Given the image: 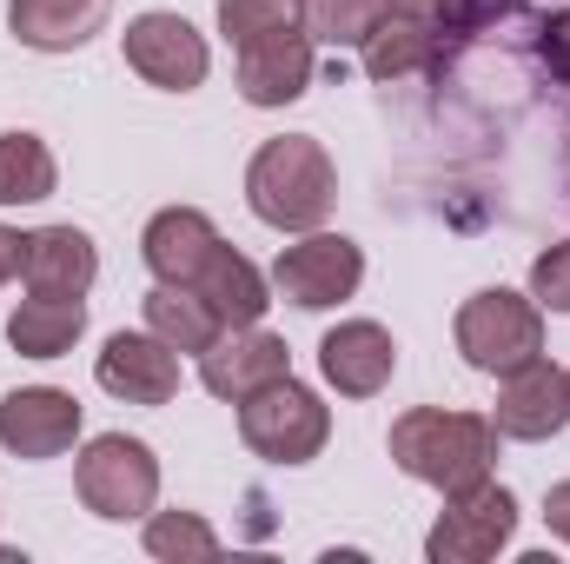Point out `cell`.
Instances as JSON below:
<instances>
[{
    "mask_svg": "<svg viewBox=\"0 0 570 564\" xmlns=\"http://www.w3.org/2000/svg\"><path fill=\"white\" fill-rule=\"evenodd\" d=\"M392 366H399V346H392V332L372 325V319H345V325H332V332L318 339V372H325V386H338L345 399L385 392V386H392Z\"/></svg>",
    "mask_w": 570,
    "mask_h": 564,
    "instance_id": "cell-12",
    "label": "cell"
},
{
    "mask_svg": "<svg viewBox=\"0 0 570 564\" xmlns=\"http://www.w3.org/2000/svg\"><path fill=\"white\" fill-rule=\"evenodd\" d=\"M358 280H365V253L345 233H312V240L285 246L279 260H273V285L292 305H305V312H325V305L352 299Z\"/></svg>",
    "mask_w": 570,
    "mask_h": 564,
    "instance_id": "cell-7",
    "label": "cell"
},
{
    "mask_svg": "<svg viewBox=\"0 0 570 564\" xmlns=\"http://www.w3.org/2000/svg\"><path fill=\"white\" fill-rule=\"evenodd\" d=\"M458 352H464L478 372L504 379V372H518V366H531V359L544 352V319H538L531 299L491 285V292L464 299V312H458Z\"/></svg>",
    "mask_w": 570,
    "mask_h": 564,
    "instance_id": "cell-4",
    "label": "cell"
},
{
    "mask_svg": "<svg viewBox=\"0 0 570 564\" xmlns=\"http://www.w3.org/2000/svg\"><path fill=\"white\" fill-rule=\"evenodd\" d=\"M392 458H399V471H412L419 485H438L451 498V492L484 485V471L498 458V425L478 419V412L419 406V412H405L392 425Z\"/></svg>",
    "mask_w": 570,
    "mask_h": 564,
    "instance_id": "cell-1",
    "label": "cell"
},
{
    "mask_svg": "<svg viewBox=\"0 0 570 564\" xmlns=\"http://www.w3.org/2000/svg\"><path fill=\"white\" fill-rule=\"evenodd\" d=\"M292 372V352H285V339L273 332H259V325H226L206 352H199V379H206V392L213 399H253L259 386H273Z\"/></svg>",
    "mask_w": 570,
    "mask_h": 564,
    "instance_id": "cell-9",
    "label": "cell"
},
{
    "mask_svg": "<svg viewBox=\"0 0 570 564\" xmlns=\"http://www.w3.org/2000/svg\"><path fill=\"white\" fill-rule=\"evenodd\" d=\"M100 386L127 406H166L179 392V352L159 332H114L100 352Z\"/></svg>",
    "mask_w": 570,
    "mask_h": 564,
    "instance_id": "cell-11",
    "label": "cell"
},
{
    "mask_svg": "<svg viewBox=\"0 0 570 564\" xmlns=\"http://www.w3.org/2000/svg\"><path fill=\"white\" fill-rule=\"evenodd\" d=\"M73 485H80V505L94 518H146L153 498H159V458L146 451L140 438L107 431V438H94L80 451Z\"/></svg>",
    "mask_w": 570,
    "mask_h": 564,
    "instance_id": "cell-5",
    "label": "cell"
},
{
    "mask_svg": "<svg viewBox=\"0 0 570 564\" xmlns=\"http://www.w3.org/2000/svg\"><path fill=\"white\" fill-rule=\"evenodd\" d=\"M206 60H213L206 40L179 13H140L127 27V67L153 87H166V94H193L206 80Z\"/></svg>",
    "mask_w": 570,
    "mask_h": 564,
    "instance_id": "cell-8",
    "label": "cell"
},
{
    "mask_svg": "<svg viewBox=\"0 0 570 564\" xmlns=\"http://www.w3.org/2000/svg\"><path fill=\"white\" fill-rule=\"evenodd\" d=\"M491 425H498L504 438H551V431H564L570 425V372L551 366L544 352H538L531 366L504 372Z\"/></svg>",
    "mask_w": 570,
    "mask_h": 564,
    "instance_id": "cell-10",
    "label": "cell"
},
{
    "mask_svg": "<svg viewBox=\"0 0 570 564\" xmlns=\"http://www.w3.org/2000/svg\"><path fill=\"white\" fill-rule=\"evenodd\" d=\"M385 7H399V13H425V20L444 27V33H478L491 13H504V0H385Z\"/></svg>",
    "mask_w": 570,
    "mask_h": 564,
    "instance_id": "cell-26",
    "label": "cell"
},
{
    "mask_svg": "<svg viewBox=\"0 0 570 564\" xmlns=\"http://www.w3.org/2000/svg\"><path fill=\"white\" fill-rule=\"evenodd\" d=\"M538 60H544V67L570 87V7H564V13H551V20L538 27Z\"/></svg>",
    "mask_w": 570,
    "mask_h": 564,
    "instance_id": "cell-28",
    "label": "cell"
},
{
    "mask_svg": "<svg viewBox=\"0 0 570 564\" xmlns=\"http://www.w3.org/2000/svg\"><path fill=\"white\" fill-rule=\"evenodd\" d=\"M325 431H332V412L318 406V392H305L292 372L259 386L253 399H239V438L273 458V465H305L325 451Z\"/></svg>",
    "mask_w": 570,
    "mask_h": 564,
    "instance_id": "cell-3",
    "label": "cell"
},
{
    "mask_svg": "<svg viewBox=\"0 0 570 564\" xmlns=\"http://www.w3.org/2000/svg\"><path fill=\"white\" fill-rule=\"evenodd\" d=\"M305 87H312V33L305 27H285V33L239 47V94L253 107H285Z\"/></svg>",
    "mask_w": 570,
    "mask_h": 564,
    "instance_id": "cell-14",
    "label": "cell"
},
{
    "mask_svg": "<svg viewBox=\"0 0 570 564\" xmlns=\"http://www.w3.org/2000/svg\"><path fill=\"white\" fill-rule=\"evenodd\" d=\"M107 13H114V0H7L13 40L33 47V54H73V47H87L107 27Z\"/></svg>",
    "mask_w": 570,
    "mask_h": 564,
    "instance_id": "cell-15",
    "label": "cell"
},
{
    "mask_svg": "<svg viewBox=\"0 0 570 564\" xmlns=\"http://www.w3.org/2000/svg\"><path fill=\"white\" fill-rule=\"evenodd\" d=\"M438 60H444V27L425 20V13L385 7V20L365 40V74L372 80H412V74H431Z\"/></svg>",
    "mask_w": 570,
    "mask_h": 564,
    "instance_id": "cell-16",
    "label": "cell"
},
{
    "mask_svg": "<svg viewBox=\"0 0 570 564\" xmlns=\"http://www.w3.org/2000/svg\"><path fill=\"white\" fill-rule=\"evenodd\" d=\"M385 20V0H305V33L325 47H365Z\"/></svg>",
    "mask_w": 570,
    "mask_h": 564,
    "instance_id": "cell-23",
    "label": "cell"
},
{
    "mask_svg": "<svg viewBox=\"0 0 570 564\" xmlns=\"http://www.w3.org/2000/svg\"><path fill=\"white\" fill-rule=\"evenodd\" d=\"M213 246H219V233H213V220H206L199 206H166V213H153V226H146V240H140L153 280H166V285H193V273L206 266Z\"/></svg>",
    "mask_w": 570,
    "mask_h": 564,
    "instance_id": "cell-18",
    "label": "cell"
},
{
    "mask_svg": "<svg viewBox=\"0 0 570 564\" xmlns=\"http://www.w3.org/2000/svg\"><path fill=\"white\" fill-rule=\"evenodd\" d=\"M332 193H338V173L312 134L266 140L246 166V206L279 233H312L332 213Z\"/></svg>",
    "mask_w": 570,
    "mask_h": 564,
    "instance_id": "cell-2",
    "label": "cell"
},
{
    "mask_svg": "<svg viewBox=\"0 0 570 564\" xmlns=\"http://www.w3.org/2000/svg\"><path fill=\"white\" fill-rule=\"evenodd\" d=\"M80 332H87V299H60V292H33L7 319V339L20 359H60V352H73Z\"/></svg>",
    "mask_w": 570,
    "mask_h": 564,
    "instance_id": "cell-20",
    "label": "cell"
},
{
    "mask_svg": "<svg viewBox=\"0 0 570 564\" xmlns=\"http://www.w3.org/2000/svg\"><path fill=\"white\" fill-rule=\"evenodd\" d=\"M20 273H27L33 292L87 299V285H94V273H100V253H94V240H87L80 226H40V233H27Z\"/></svg>",
    "mask_w": 570,
    "mask_h": 564,
    "instance_id": "cell-17",
    "label": "cell"
},
{
    "mask_svg": "<svg viewBox=\"0 0 570 564\" xmlns=\"http://www.w3.org/2000/svg\"><path fill=\"white\" fill-rule=\"evenodd\" d=\"M73 438H80V406H73V392H53V386L7 392V406H0V445H7L13 458H60Z\"/></svg>",
    "mask_w": 570,
    "mask_h": 564,
    "instance_id": "cell-13",
    "label": "cell"
},
{
    "mask_svg": "<svg viewBox=\"0 0 570 564\" xmlns=\"http://www.w3.org/2000/svg\"><path fill=\"white\" fill-rule=\"evenodd\" d=\"M20 260H27V240H20L13 226H0V285L20 273Z\"/></svg>",
    "mask_w": 570,
    "mask_h": 564,
    "instance_id": "cell-30",
    "label": "cell"
},
{
    "mask_svg": "<svg viewBox=\"0 0 570 564\" xmlns=\"http://www.w3.org/2000/svg\"><path fill=\"white\" fill-rule=\"evenodd\" d=\"M146 332H159L173 352H206L226 325H219V312L193 292V285H153L146 292Z\"/></svg>",
    "mask_w": 570,
    "mask_h": 564,
    "instance_id": "cell-21",
    "label": "cell"
},
{
    "mask_svg": "<svg viewBox=\"0 0 570 564\" xmlns=\"http://www.w3.org/2000/svg\"><path fill=\"white\" fill-rule=\"evenodd\" d=\"M531 292H538V305L570 312V240H564V246H551V253L531 266Z\"/></svg>",
    "mask_w": 570,
    "mask_h": 564,
    "instance_id": "cell-27",
    "label": "cell"
},
{
    "mask_svg": "<svg viewBox=\"0 0 570 564\" xmlns=\"http://www.w3.org/2000/svg\"><path fill=\"white\" fill-rule=\"evenodd\" d=\"M193 292L219 312V325H259V312L273 305L266 299V280H259V266L246 260V253H233L226 240L206 253V266L193 273Z\"/></svg>",
    "mask_w": 570,
    "mask_h": 564,
    "instance_id": "cell-19",
    "label": "cell"
},
{
    "mask_svg": "<svg viewBox=\"0 0 570 564\" xmlns=\"http://www.w3.org/2000/svg\"><path fill=\"white\" fill-rule=\"evenodd\" d=\"M511 532H518V498L484 478L471 492H451V512L431 525L425 552L438 564H484L511 545Z\"/></svg>",
    "mask_w": 570,
    "mask_h": 564,
    "instance_id": "cell-6",
    "label": "cell"
},
{
    "mask_svg": "<svg viewBox=\"0 0 570 564\" xmlns=\"http://www.w3.org/2000/svg\"><path fill=\"white\" fill-rule=\"evenodd\" d=\"M146 552L153 558H213L219 552V538H213V525L199 518V512H153L146 518Z\"/></svg>",
    "mask_w": 570,
    "mask_h": 564,
    "instance_id": "cell-25",
    "label": "cell"
},
{
    "mask_svg": "<svg viewBox=\"0 0 570 564\" xmlns=\"http://www.w3.org/2000/svg\"><path fill=\"white\" fill-rule=\"evenodd\" d=\"M544 525L570 545V478H564V485H551V498H544Z\"/></svg>",
    "mask_w": 570,
    "mask_h": 564,
    "instance_id": "cell-29",
    "label": "cell"
},
{
    "mask_svg": "<svg viewBox=\"0 0 570 564\" xmlns=\"http://www.w3.org/2000/svg\"><path fill=\"white\" fill-rule=\"evenodd\" d=\"M60 179L53 153L40 134H0V206H33Z\"/></svg>",
    "mask_w": 570,
    "mask_h": 564,
    "instance_id": "cell-22",
    "label": "cell"
},
{
    "mask_svg": "<svg viewBox=\"0 0 570 564\" xmlns=\"http://www.w3.org/2000/svg\"><path fill=\"white\" fill-rule=\"evenodd\" d=\"M285 27H305V0H219V33L233 47H253Z\"/></svg>",
    "mask_w": 570,
    "mask_h": 564,
    "instance_id": "cell-24",
    "label": "cell"
}]
</instances>
